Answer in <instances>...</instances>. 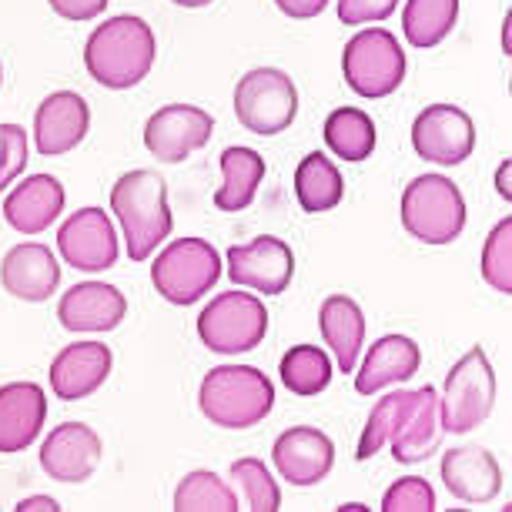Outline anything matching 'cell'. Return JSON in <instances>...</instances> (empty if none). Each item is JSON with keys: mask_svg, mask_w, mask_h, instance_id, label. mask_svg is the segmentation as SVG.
I'll return each mask as SVG.
<instances>
[{"mask_svg": "<svg viewBox=\"0 0 512 512\" xmlns=\"http://www.w3.org/2000/svg\"><path fill=\"white\" fill-rule=\"evenodd\" d=\"M154 54H158V41L151 27L141 17L121 14L94 27L84 44V67L101 88L128 91L151 74Z\"/></svg>", "mask_w": 512, "mask_h": 512, "instance_id": "obj_1", "label": "cell"}, {"mask_svg": "<svg viewBox=\"0 0 512 512\" xmlns=\"http://www.w3.org/2000/svg\"><path fill=\"white\" fill-rule=\"evenodd\" d=\"M111 211L118 215L124 228V248L131 262H148L154 248L175 228L168 208V185L158 171L138 168L114 181L111 188Z\"/></svg>", "mask_w": 512, "mask_h": 512, "instance_id": "obj_2", "label": "cell"}, {"mask_svg": "<svg viewBox=\"0 0 512 512\" xmlns=\"http://www.w3.org/2000/svg\"><path fill=\"white\" fill-rule=\"evenodd\" d=\"M198 405L218 429H251L275 409V385L255 365H218L201 379Z\"/></svg>", "mask_w": 512, "mask_h": 512, "instance_id": "obj_3", "label": "cell"}, {"mask_svg": "<svg viewBox=\"0 0 512 512\" xmlns=\"http://www.w3.org/2000/svg\"><path fill=\"white\" fill-rule=\"evenodd\" d=\"M399 215L422 245H452L466 228V198L446 175H419L405 185Z\"/></svg>", "mask_w": 512, "mask_h": 512, "instance_id": "obj_4", "label": "cell"}, {"mask_svg": "<svg viewBox=\"0 0 512 512\" xmlns=\"http://www.w3.org/2000/svg\"><path fill=\"white\" fill-rule=\"evenodd\" d=\"M342 74L359 98H389L405 81V51L399 37L385 27H365L345 44Z\"/></svg>", "mask_w": 512, "mask_h": 512, "instance_id": "obj_5", "label": "cell"}, {"mask_svg": "<svg viewBox=\"0 0 512 512\" xmlns=\"http://www.w3.org/2000/svg\"><path fill=\"white\" fill-rule=\"evenodd\" d=\"M496 405V372L489 365V355L479 349H469L462 359L452 365L439 395V419L442 432L466 436L476 425L489 419Z\"/></svg>", "mask_w": 512, "mask_h": 512, "instance_id": "obj_6", "label": "cell"}, {"mask_svg": "<svg viewBox=\"0 0 512 512\" xmlns=\"http://www.w3.org/2000/svg\"><path fill=\"white\" fill-rule=\"evenodd\" d=\"M221 278V255L205 238H178L154 258L151 282L171 305H195Z\"/></svg>", "mask_w": 512, "mask_h": 512, "instance_id": "obj_7", "label": "cell"}, {"mask_svg": "<svg viewBox=\"0 0 512 512\" xmlns=\"http://www.w3.org/2000/svg\"><path fill=\"white\" fill-rule=\"evenodd\" d=\"M235 118L245 131L275 138L298 118L295 81L278 67H255L235 88Z\"/></svg>", "mask_w": 512, "mask_h": 512, "instance_id": "obj_8", "label": "cell"}, {"mask_svg": "<svg viewBox=\"0 0 512 512\" xmlns=\"http://www.w3.org/2000/svg\"><path fill=\"white\" fill-rule=\"evenodd\" d=\"M268 312L251 292H221L198 315V338L218 355H241L265 342Z\"/></svg>", "mask_w": 512, "mask_h": 512, "instance_id": "obj_9", "label": "cell"}, {"mask_svg": "<svg viewBox=\"0 0 512 512\" xmlns=\"http://www.w3.org/2000/svg\"><path fill=\"white\" fill-rule=\"evenodd\" d=\"M412 148L425 161L456 168L476 151V124L456 104H429L412 124Z\"/></svg>", "mask_w": 512, "mask_h": 512, "instance_id": "obj_10", "label": "cell"}, {"mask_svg": "<svg viewBox=\"0 0 512 512\" xmlns=\"http://www.w3.org/2000/svg\"><path fill=\"white\" fill-rule=\"evenodd\" d=\"M215 134V118L195 104H164L144 124V148L164 164H181Z\"/></svg>", "mask_w": 512, "mask_h": 512, "instance_id": "obj_11", "label": "cell"}, {"mask_svg": "<svg viewBox=\"0 0 512 512\" xmlns=\"http://www.w3.org/2000/svg\"><path fill=\"white\" fill-rule=\"evenodd\" d=\"M228 275L238 288H251L262 295H282L292 285L295 255L282 238L262 235L248 245L228 248Z\"/></svg>", "mask_w": 512, "mask_h": 512, "instance_id": "obj_12", "label": "cell"}, {"mask_svg": "<svg viewBox=\"0 0 512 512\" xmlns=\"http://www.w3.org/2000/svg\"><path fill=\"white\" fill-rule=\"evenodd\" d=\"M61 258L77 272H108L118 262V235L101 208H81L57 231Z\"/></svg>", "mask_w": 512, "mask_h": 512, "instance_id": "obj_13", "label": "cell"}, {"mask_svg": "<svg viewBox=\"0 0 512 512\" xmlns=\"http://www.w3.org/2000/svg\"><path fill=\"white\" fill-rule=\"evenodd\" d=\"M442 442V419H439V389L436 385H422L415 392H405V402L399 409L389 449L395 462L412 466V462L429 459Z\"/></svg>", "mask_w": 512, "mask_h": 512, "instance_id": "obj_14", "label": "cell"}, {"mask_svg": "<svg viewBox=\"0 0 512 512\" xmlns=\"http://www.w3.org/2000/svg\"><path fill=\"white\" fill-rule=\"evenodd\" d=\"M104 459V442L91 425L64 422L41 446V469L57 482H88Z\"/></svg>", "mask_w": 512, "mask_h": 512, "instance_id": "obj_15", "label": "cell"}, {"mask_svg": "<svg viewBox=\"0 0 512 512\" xmlns=\"http://www.w3.org/2000/svg\"><path fill=\"white\" fill-rule=\"evenodd\" d=\"M91 131V108L81 94L54 91L37 104L34 114V141L44 158L71 154Z\"/></svg>", "mask_w": 512, "mask_h": 512, "instance_id": "obj_16", "label": "cell"}, {"mask_svg": "<svg viewBox=\"0 0 512 512\" xmlns=\"http://www.w3.org/2000/svg\"><path fill=\"white\" fill-rule=\"evenodd\" d=\"M272 459L278 476L292 486H318L335 466V442L325 436L322 429L312 425H295V429L282 432L272 446Z\"/></svg>", "mask_w": 512, "mask_h": 512, "instance_id": "obj_17", "label": "cell"}, {"mask_svg": "<svg viewBox=\"0 0 512 512\" xmlns=\"http://www.w3.org/2000/svg\"><path fill=\"white\" fill-rule=\"evenodd\" d=\"M114 355L104 342L64 345L51 362V392L61 402H81L108 382Z\"/></svg>", "mask_w": 512, "mask_h": 512, "instance_id": "obj_18", "label": "cell"}, {"mask_svg": "<svg viewBox=\"0 0 512 512\" xmlns=\"http://www.w3.org/2000/svg\"><path fill=\"white\" fill-rule=\"evenodd\" d=\"M0 285L21 302H47L61 285V265H57L54 251L41 241H24L7 251L0 262Z\"/></svg>", "mask_w": 512, "mask_h": 512, "instance_id": "obj_19", "label": "cell"}, {"mask_svg": "<svg viewBox=\"0 0 512 512\" xmlns=\"http://www.w3.org/2000/svg\"><path fill=\"white\" fill-rule=\"evenodd\" d=\"M47 422V395L37 382L0 385V452L14 456L41 436Z\"/></svg>", "mask_w": 512, "mask_h": 512, "instance_id": "obj_20", "label": "cell"}, {"mask_svg": "<svg viewBox=\"0 0 512 512\" xmlns=\"http://www.w3.org/2000/svg\"><path fill=\"white\" fill-rule=\"evenodd\" d=\"M124 315H128V298L104 282L74 285L57 305V318L67 332H111L124 322Z\"/></svg>", "mask_w": 512, "mask_h": 512, "instance_id": "obj_21", "label": "cell"}, {"mask_svg": "<svg viewBox=\"0 0 512 512\" xmlns=\"http://www.w3.org/2000/svg\"><path fill=\"white\" fill-rule=\"evenodd\" d=\"M64 198V185L54 175H31L4 198V218L21 235H41L61 218Z\"/></svg>", "mask_w": 512, "mask_h": 512, "instance_id": "obj_22", "label": "cell"}, {"mask_svg": "<svg viewBox=\"0 0 512 512\" xmlns=\"http://www.w3.org/2000/svg\"><path fill=\"white\" fill-rule=\"evenodd\" d=\"M442 482L459 502H492L502 489V469L486 449H452L442 456Z\"/></svg>", "mask_w": 512, "mask_h": 512, "instance_id": "obj_23", "label": "cell"}, {"mask_svg": "<svg viewBox=\"0 0 512 512\" xmlns=\"http://www.w3.org/2000/svg\"><path fill=\"white\" fill-rule=\"evenodd\" d=\"M419 365L422 352L409 335H382L365 355L362 369L355 372V392L375 395L389 385H402L419 372Z\"/></svg>", "mask_w": 512, "mask_h": 512, "instance_id": "obj_24", "label": "cell"}, {"mask_svg": "<svg viewBox=\"0 0 512 512\" xmlns=\"http://www.w3.org/2000/svg\"><path fill=\"white\" fill-rule=\"evenodd\" d=\"M318 328H322V338L332 349L338 369L355 372L365 345V315L359 302L349 295H328L318 308Z\"/></svg>", "mask_w": 512, "mask_h": 512, "instance_id": "obj_25", "label": "cell"}, {"mask_svg": "<svg viewBox=\"0 0 512 512\" xmlns=\"http://www.w3.org/2000/svg\"><path fill=\"white\" fill-rule=\"evenodd\" d=\"M265 181V158L255 148L221 151V185L215 191L218 211H245Z\"/></svg>", "mask_w": 512, "mask_h": 512, "instance_id": "obj_26", "label": "cell"}, {"mask_svg": "<svg viewBox=\"0 0 512 512\" xmlns=\"http://www.w3.org/2000/svg\"><path fill=\"white\" fill-rule=\"evenodd\" d=\"M295 198L308 215H325V211L342 205L345 181L342 171L335 168V161L325 158L322 151L305 154L302 164L295 168Z\"/></svg>", "mask_w": 512, "mask_h": 512, "instance_id": "obj_27", "label": "cell"}, {"mask_svg": "<svg viewBox=\"0 0 512 512\" xmlns=\"http://www.w3.org/2000/svg\"><path fill=\"white\" fill-rule=\"evenodd\" d=\"M459 21V0H405L402 34L419 51L439 47Z\"/></svg>", "mask_w": 512, "mask_h": 512, "instance_id": "obj_28", "label": "cell"}, {"mask_svg": "<svg viewBox=\"0 0 512 512\" xmlns=\"http://www.w3.org/2000/svg\"><path fill=\"white\" fill-rule=\"evenodd\" d=\"M375 141H379V134H375V124L362 108H338L328 114L325 144L335 158L352 161V164L365 161V158H372Z\"/></svg>", "mask_w": 512, "mask_h": 512, "instance_id": "obj_29", "label": "cell"}, {"mask_svg": "<svg viewBox=\"0 0 512 512\" xmlns=\"http://www.w3.org/2000/svg\"><path fill=\"white\" fill-rule=\"evenodd\" d=\"M282 382L292 395H302V399H312V395L325 392L328 382H332V359L318 349V345H295L282 355Z\"/></svg>", "mask_w": 512, "mask_h": 512, "instance_id": "obj_30", "label": "cell"}, {"mask_svg": "<svg viewBox=\"0 0 512 512\" xmlns=\"http://www.w3.org/2000/svg\"><path fill=\"white\" fill-rule=\"evenodd\" d=\"M238 496L218 472L195 469L178 482L175 512H238Z\"/></svg>", "mask_w": 512, "mask_h": 512, "instance_id": "obj_31", "label": "cell"}, {"mask_svg": "<svg viewBox=\"0 0 512 512\" xmlns=\"http://www.w3.org/2000/svg\"><path fill=\"white\" fill-rule=\"evenodd\" d=\"M231 479L238 482L241 496H245V506L255 512H278L282 509V489H278L275 476L268 472L262 459H238L231 466Z\"/></svg>", "mask_w": 512, "mask_h": 512, "instance_id": "obj_32", "label": "cell"}, {"mask_svg": "<svg viewBox=\"0 0 512 512\" xmlns=\"http://www.w3.org/2000/svg\"><path fill=\"white\" fill-rule=\"evenodd\" d=\"M479 268L486 285H492L502 295H512V218H502L489 231Z\"/></svg>", "mask_w": 512, "mask_h": 512, "instance_id": "obj_33", "label": "cell"}, {"mask_svg": "<svg viewBox=\"0 0 512 512\" xmlns=\"http://www.w3.org/2000/svg\"><path fill=\"white\" fill-rule=\"evenodd\" d=\"M402 402H405V389L389 392L385 399H379V405L372 409L369 425H365V432H362V439H359V452H355V459H359V462H369L382 446H389V436H392L395 422H399Z\"/></svg>", "mask_w": 512, "mask_h": 512, "instance_id": "obj_34", "label": "cell"}, {"mask_svg": "<svg viewBox=\"0 0 512 512\" xmlns=\"http://www.w3.org/2000/svg\"><path fill=\"white\" fill-rule=\"evenodd\" d=\"M436 509V489L419 476H405L392 482L382 496V512H432Z\"/></svg>", "mask_w": 512, "mask_h": 512, "instance_id": "obj_35", "label": "cell"}, {"mask_svg": "<svg viewBox=\"0 0 512 512\" xmlns=\"http://www.w3.org/2000/svg\"><path fill=\"white\" fill-rule=\"evenodd\" d=\"M27 168V134L17 124H0V191L14 185Z\"/></svg>", "mask_w": 512, "mask_h": 512, "instance_id": "obj_36", "label": "cell"}, {"mask_svg": "<svg viewBox=\"0 0 512 512\" xmlns=\"http://www.w3.org/2000/svg\"><path fill=\"white\" fill-rule=\"evenodd\" d=\"M399 7V0H338V21L349 27L382 24L389 21Z\"/></svg>", "mask_w": 512, "mask_h": 512, "instance_id": "obj_37", "label": "cell"}, {"mask_svg": "<svg viewBox=\"0 0 512 512\" xmlns=\"http://www.w3.org/2000/svg\"><path fill=\"white\" fill-rule=\"evenodd\" d=\"M51 11L64 21H74V24H88L94 17H101L108 11L111 0H47Z\"/></svg>", "mask_w": 512, "mask_h": 512, "instance_id": "obj_38", "label": "cell"}, {"mask_svg": "<svg viewBox=\"0 0 512 512\" xmlns=\"http://www.w3.org/2000/svg\"><path fill=\"white\" fill-rule=\"evenodd\" d=\"M275 4H278V11L285 17H292V21H312V17L325 11L328 0H275Z\"/></svg>", "mask_w": 512, "mask_h": 512, "instance_id": "obj_39", "label": "cell"}, {"mask_svg": "<svg viewBox=\"0 0 512 512\" xmlns=\"http://www.w3.org/2000/svg\"><path fill=\"white\" fill-rule=\"evenodd\" d=\"M57 499L51 496H31V499H21L17 502V512H57Z\"/></svg>", "mask_w": 512, "mask_h": 512, "instance_id": "obj_40", "label": "cell"}, {"mask_svg": "<svg viewBox=\"0 0 512 512\" xmlns=\"http://www.w3.org/2000/svg\"><path fill=\"white\" fill-rule=\"evenodd\" d=\"M509 171H512V161L506 158V161L499 164V171H496V191H499V195L506 198V201H512V188H509Z\"/></svg>", "mask_w": 512, "mask_h": 512, "instance_id": "obj_41", "label": "cell"}, {"mask_svg": "<svg viewBox=\"0 0 512 512\" xmlns=\"http://www.w3.org/2000/svg\"><path fill=\"white\" fill-rule=\"evenodd\" d=\"M171 4H178V7H208L211 0H171Z\"/></svg>", "mask_w": 512, "mask_h": 512, "instance_id": "obj_42", "label": "cell"}, {"mask_svg": "<svg viewBox=\"0 0 512 512\" xmlns=\"http://www.w3.org/2000/svg\"><path fill=\"white\" fill-rule=\"evenodd\" d=\"M0 84H4V67H0Z\"/></svg>", "mask_w": 512, "mask_h": 512, "instance_id": "obj_43", "label": "cell"}]
</instances>
